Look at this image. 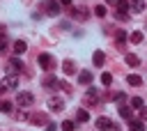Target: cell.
<instances>
[{"label":"cell","mask_w":147,"mask_h":131,"mask_svg":"<svg viewBox=\"0 0 147 131\" xmlns=\"http://www.w3.org/2000/svg\"><path fill=\"white\" fill-rule=\"evenodd\" d=\"M76 117H78L80 122H87V120H90V115H87L85 108H78V110H76Z\"/></svg>","instance_id":"obj_22"},{"label":"cell","mask_w":147,"mask_h":131,"mask_svg":"<svg viewBox=\"0 0 147 131\" xmlns=\"http://www.w3.org/2000/svg\"><path fill=\"white\" fill-rule=\"evenodd\" d=\"M92 62H94V67H101V64L106 62V55H103V51H94V55H92Z\"/></svg>","instance_id":"obj_14"},{"label":"cell","mask_w":147,"mask_h":131,"mask_svg":"<svg viewBox=\"0 0 147 131\" xmlns=\"http://www.w3.org/2000/svg\"><path fill=\"white\" fill-rule=\"evenodd\" d=\"M74 129H76V124H74L71 120H64V122H62V131H74Z\"/></svg>","instance_id":"obj_25"},{"label":"cell","mask_w":147,"mask_h":131,"mask_svg":"<svg viewBox=\"0 0 147 131\" xmlns=\"http://www.w3.org/2000/svg\"><path fill=\"white\" fill-rule=\"evenodd\" d=\"M44 87H51V90H53V87H60V80L53 78V76H46V78H44Z\"/></svg>","instance_id":"obj_16"},{"label":"cell","mask_w":147,"mask_h":131,"mask_svg":"<svg viewBox=\"0 0 147 131\" xmlns=\"http://www.w3.org/2000/svg\"><path fill=\"white\" fill-rule=\"evenodd\" d=\"M129 124H131V131H145V124L138 120H129Z\"/></svg>","instance_id":"obj_20"},{"label":"cell","mask_w":147,"mask_h":131,"mask_svg":"<svg viewBox=\"0 0 147 131\" xmlns=\"http://www.w3.org/2000/svg\"><path fill=\"white\" fill-rule=\"evenodd\" d=\"M96 101H99V92H96V90H87V94H85V103H87V106H94Z\"/></svg>","instance_id":"obj_11"},{"label":"cell","mask_w":147,"mask_h":131,"mask_svg":"<svg viewBox=\"0 0 147 131\" xmlns=\"http://www.w3.org/2000/svg\"><path fill=\"white\" fill-rule=\"evenodd\" d=\"M78 83H80V85H90V83H92V71H87V69L80 71V74H78Z\"/></svg>","instance_id":"obj_13"},{"label":"cell","mask_w":147,"mask_h":131,"mask_svg":"<svg viewBox=\"0 0 147 131\" xmlns=\"http://www.w3.org/2000/svg\"><path fill=\"white\" fill-rule=\"evenodd\" d=\"M126 83H129L131 87H138V85H142V78H140L138 74H129V78H126Z\"/></svg>","instance_id":"obj_15"},{"label":"cell","mask_w":147,"mask_h":131,"mask_svg":"<svg viewBox=\"0 0 147 131\" xmlns=\"http://www.w3.org/2000/svg\"><path fill=\"white\" fill-rule=\"evenodd\" d=\"M129 5H131L133 11H142V9H145V2H142V0H131Z\"/></svg>","instance_id":"obj_21"},{"label":"cell","mask_w":147,"mask_h":131,"mask_svg":"<svg viewBox=\"0 0 147 131\" xmlns=\"http://www.w3.org/2000/svg\"><path fill=\"white\" fill-rule=\"evenodd\" d=\"M5 51H7V39H5V37H2V39H0V55H2V53H5Z\"/></svg>","instance_id":"obj_30"},{"label":"cell","mask_w":147,"mask_h":131,"mask_svg":"<svg viewBox=\"0 0 147 131\" xmlns=\"http://www.w3.org/2000/svg\"><path fill=\"white\" fill-rule=\"evenodd\" d=\"M129 103H131V108H136V110H140V108H142V99H140V97H133Z\"/></svg>","instance_id":"obj_23"},{"label":"cell","mask_w":147,"mask_h":131,"mask_svg":"<svg viewBox=\"0 0 147 131\" xmlns=\"http://www.w3.org/2000/svg\"><path fill=\"white\" fill-rule=\"evenodd\" d=\"M106 2H108V5H117L119 0H106Z\"/></svg>","instance_id":"obj_34"},{"label":"cell","mask_w":147,"mask_h":131,"mask_svg":"<svg viewBox=\"0 0 147 131\" xmlns=\"http://www.w3.org/2000/svg\"><path fill=\"white\" fill-rule=\"evenodd\" d=\"M140 115H142V120H147V106H142V108H140Z\"/></svg>","instance_id":"obj_32"},{"label":"cell","mask_w":147,"mask_h":131,"mask_svg":"<svg viewBox=\"0 0 147 131\" xmlns=\"http://www.w3.org/2000/svg\"><path fill=\"white\" fill-rule=\"evenodd\" d=\"M28 120H30V124H37V126H41V124H48V117H46V113H32V115H28Z\"/></svg>","instance_id":"obj_6"},{"label":"cell","mask_w":147,"mask_h":131,"mask_svg":"<svg viewBox=\"0 0 147 131\" xmlns=\"http://www.w3.org/2000/svg\"><path fill=\"white\" fill-rule=\"evenodd\" d=\"M71 16H74L76 21H87V18H90V9L83 7V5H80V7H71Z\"/></svg>","instance_id":"obj_3"},{"label":"cell","mask_w":147,"mask_h":131,"mask_svg":"<svg viewBox=\"0 0 147 131\" xmlns=\"http://www.w3.org/2000/svg\"><path fill=\"white\" fill-rule=\"evenodd\" d=\"M48 110H53V113L64 110V101H62L60 97H51V99H48Z\"/></svg>","instance_id":"obj_5"},{"label":"cell","mask_w":147,"mask_h":131,"mask_svg":"<svg viewBox=\"0 0 147 131\" xmlns=\"http://www.w3.org/2000/svg\"><path fill=\"white\" fill-rule=\"evenodd\" d=\"M60 5H71V0H60Z\"/></svg>","instance_id":"obj_33"},{"label":"cell","mask_w":147,"mask_h":131,"mask_svg":"<svg viewBox=\"0 0 147 131\" xmlns=\"http://www.w3.org/2000/svg\"><path fill=\"white\" fill-rule=\"evenodd\" d=\"M94 14H96L99 18H103V16H106V7H103V5H96V7H94Z\"/></svg>","instance_id":"obj_26"},{"label":"cell","mask_w":147,"mask_h":131,"mask_svg":"<svg viewBox=\"0 0 147 131\" xmlns=\"http://www.w3.org/2000/svg\"><path fill=\"white\" fill-rule=\"evenodd\" d=\"M23 67H25V64L21 62V57H18V55L9 60V71H14V74H16V71H23Z\"/></svg>","instance_id":"obj_8"},{"label":"cell","mask_w":147,"mask_h":131,"mask_svg":"<svg viewBox=\"0 0 147 131\" xmlns=\"http://www.w3.org/2000/svg\"><path fill=\"white\" fill-rule=\"evenodd\" d=\"M113 101L122 103V101H126V94H124V92H115V94H113Z\"/></svg>","instance_id":"obj_28"},{"label":"cell","mask_w":147,"mask_h":131,"mask_svg":"<svg viewBox=\"0 0 147 131\" xmlns=\"http://www.w3.org/2000/svg\"><path fill=\"white\" fill-rule=\"evenodd\" d=\"M0 113H11V101L0 99Z\"/></svg>","instance_id":"obj_19"},{"label":"cell","mask_w":147,"mask_h":131,"mask_svg":"<svg viewBox=\"0 0 147 131\" xmlns=\"http://www.w3.org/2000/svg\"><path fill=\"white\" fill-rule=\"evenodd\" d=\"M37 62H39V67L46 69V71H51V69L55 67V60H53V55H48V53H39Z\"/></svg>","instance_id":"obj_1"},{"label":"cell","mask_w":147,"mask_h":131,"mask_svg":"<svg viewBox=\"0 0 147 131\" xmlns=\"http://www.w3.org/2000/svg\"><path fill=\"white\" fill-rule=\"evenodd\" d=\"M2 85H5L7 90H14V87L18 85V78H16L14 74H11V76H5V78H2Z\"/></svg>","instance_id":"obj_10"},{"label":"cell","mask_w":147,"mask_h":131,"mask_svg":"<svg viewBox=\"0 0 147 131\" xmlns=\"http://www.w3.org/2000/svg\"><path fill=\"white\" fill-rule=\"evenodd\" d=\"M115 39H117V46H119V48H124V41H126V32H124V30H117V32H115Z\"/></svg>","instance_id":"obj_17"},{"label":"cell","mask_w":147,"mask_h":131,"mask_svg":"<svg viewBox=\"0 0 147 131\" xmlns=\"http://www.w3.org/2000/svg\"><path fill=\"white\" fill-rule=\"evenodd\" d=\"M101 83H103V85H110V83H113V76H110L108 71H103V74H101Z\"/></svg>","instance_id":"obj_27"},{"label":"cell","mask_w":147,"mask_h":131,"mask_svg":"<svg viewBox=\"0 0 147 131\" xmlns=\"http://www.w3.org/2000/svg\"><path fill=\"white\" fill-rule=\"evenodd\" d=\"M131 41L133 44H140L142 41V32H131Z\"/></svg>","instance_id":"obj_29"},{"label":"cell","mask_w":147,"mask_h":131,"mask_svg":"<svg viewBox=\"0 0 147 131\" xmlns=\"http://www.w3.org/2000/svg\"><path fill=\"white\" fill-rule=\"evenodd\" d=\"M11 51H14L16 55H23V53L28 51V44H25L23 39H16V41H14V48H11Z\"/></svg>","instance_id":"obj_9"},{"label":"cell","mask_w":147,"mask_h":131,"mask_svg":"<svg viewBox=\"0 0 147 131\" xmlns=\"http://www.w3.org/2000/svg\"><path fill=\"white\" fill-rule=\"evenodd\" d=\"M62 71H64L67 76H74V74H76V64H74L71 60H64V62H62Z\"/></svg>","instance_id":"obj_12"},{"label":"cell","mask_w":147,"mask_h":131,"mask_svg":"<svg viewBox=\"0 0 147 131\" xmlns=\"http://www.w3.org/2000/svg\"><path fill=\"white\" fill-rule=\"evenodd\" d=\"M44 7H46V14H51V16H57L60 14V2L57 0H46Z\"/></svg>","instance_id":"obj_7"},{"label":"cell","mask_w":147,"mask_h":131,"mask_svg":"<svg viewBox=\"0 0 147 131\" xmlns=\"http://www.w3.org/2000/svg\"><path fill=\"white\" fill-rule=\"evenodd\" d=\"M55 129H57V126H55L53 122H48V124H46V131H55Z\"/></svg>","instance_id":"obj_31"},{"label":"cell","mask_w":147,"mask_h":131,"mask_svg":"<svg viewBox=\"0 0 147 131\" xmlns=\"http://www.w3.org/2000/svg\"><path fill=\"white\" fill-rule=\"evenodd\" d=\"M16 103H18L21 108H28V106L34 103V97H32L30 92H18V94H16Z\"/></svg>","instance_id":"obj_2"},{"label":"cell","mask_w":147,"mask_h":131,"mask_svg":"<svg viewBox=\"0 0 147 131\" xmlns=\"http://www.w3.org/2000/svg\"><path fill=\"white\" fill-rule=\"evenodd\" d=\"M124 60H126V64H129V67H138V64H140L138 55H133V53H126V57H124Z\"/></svg>","instance_id":"obj_18"},{"label":"cell","mask_w":147,"mask_h":131,"mask_svg":"<svg viewBox=\"0 0 147 131\" xmlns=\"http://www.w3.org/2000/svg\"><path fill=\"white\" fill-rule=\"evenodd\" d=\"M94 124H96V129H101V131H117V126H115L108 117H96Z\"/></svg>","instance_id":"obj_4"},{"label":"cell","mask_w":147,"mask_h":131,"mask_svg":"<svg viewBox=\"0 0 147 131\" xmlns=\"http://www.w3.org/2000/svg\"><path fill=\"white\" fill-rule=\"evenodd\" d=\"M119 115H122L124 120H131V108H129V106H119Z\"/></svg>","instance_id":"obj_24"}]
</instances>
